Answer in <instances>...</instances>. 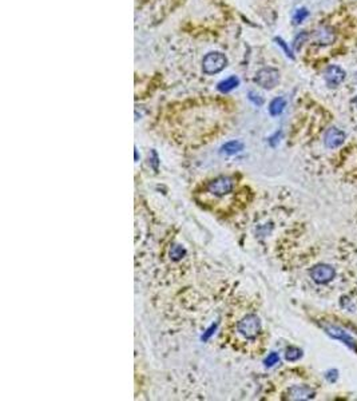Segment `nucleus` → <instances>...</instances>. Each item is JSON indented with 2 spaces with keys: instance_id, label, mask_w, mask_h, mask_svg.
I'll list each match as a JSON object with an SVG mask.
<instances>
[{
  "instance_id": "1",
  "label": "nucleus",
  "mask_w": 357,
  "mask_h": 401,
  "mask_svg": "<svg viewBox=\"0 0 357 401\" xmlns=\"http://www.w3.org/2000/svg\"><path fill=\"white\" fill-rule=\"evenodd\" d=\"M226 332H230V338L233 341L245 344V342H256L258 336L262 332L260 317L254 313H245L237 321L231 323Z\"/></svg>"
},
{
  "instance_id": "2",
  "label": "nucleus",
  "mask_w": 357,
  "mask_h": 401,
  "mask_svg": "<svg viewBox=\"0 0 357 401\" xmlns=\"http://www.w3.org/2000/svg\"><path fill=\"white\" fill-rule=\"evenodd\" d=\"M234 190V181L230 177H217L213 181L207 182L205 187V193L213 198H225Z\"/></svg>"
},
{
  "instance_id": "3",
  "label": "nucleus",
  "mask_w": 357,
  "mask_h": 401,
  "mask_svg": "<svg viewBox=\"0 0 357 401\" xmlns=\"http://www.w3.org/2000/svg\"><path fill=\"white\" fill-rule=\"evenodd\" d=\"M227 59L224 54L221 52H210L203 58L202 70L207 75H213L217 72L222 71L226 67Z\"/></svg>"
},
{
  "instance_id": "4",
  "label": "nucleus",
  "mask_w": 357,
  "mask_h": 401,
  "mask_svg": "<svg viewBox=\"0 0 357 401\" xmlns=\"http://www.w3.org/2000/svg\"><path fill=\"white\" fill-rule=\"evenodd\" d=\"M256 82L258 83L262 89H274V87L278 84V82H280V72H278L276 68L272 67L262 68V70L257 72Z\"/></svg>"
},
{
  "instance_id": "5",
  "label": "nucleus",
  "mask_w": 357,
  "mask_h": 401,
  "mask_svg": "<svg viewBox=\"0 0 357 401\" xmlns=\"http://www.w3.org/2000/svg\"><path fill=\"white\" fill-rule=\"evenodd\" d=\"M336 276L335 269L331 265L326 264H320L316 265L312 270H310V277L313 279L314 282L317 283H328L331 282Z\"/></svg>"
},
{
  "instance_id": "6",
  "label": "nucleus",
  "mask_w": 357,
  "mask_h": 401,
  "mask_svg": "<svg viewBox=\"0 0 357 401\" xmlns=\"http://www.w3.org/2000/svg\"><path fill=\"white\" fill-rule=\"evenodd\" d=\"M314 397V390L307 385H294L289 388L285 393V398L288 400H307Z\"/></svg>"
},
{
  "instance_id": "7",
  "label": "nucleus",
  "mask_w": 357,
  "mask_h": 401,
  "mask_svg": "<svg viewBox=\"0 0 357 401\" xmlns=\"http://www.w3.org/2000/svg\"><path fill=\"white\" fill-rule=\"evenodd\" d=\"M345 79V71L339 66H329L325 70V80L329 87H336L341 84Z\"/></svg>"
},
{
  "instance_id": "8",
  "label": "nucleus",
  "mask_w": 357,
  "mask_h": 401,
  "mask_svg": "<svg viewBox=\"0 0 357 401\" xmlns=\"http://www.w3.org/2000/svg\"><path fill=\"white\" fill-rule=\"evenodd\" d=\"M324 142L325 146L328 147V149H336V147L341 146V145L345 142V134H344L341 130L332 127V129H329L328 131L325 133Z\"/></svg>"
},
{
  "instance_id": "9",
  "label": "nucleus",
  "mask_w": 357,
  "mask_h": 401,
  "mask_svg": "<svg viewBox=\"0 0 357 401\" xmlns=\"http://www.w3.org/2000/svg\"><path fill=\"white\" fill-rule=\"evenodd\" d=\"M325 330H326V333H328L329 336H332L336 340H341L344 344H346L349 348H352V349H357L353 338L346 333V332H344L343 329H340L339 326L325 325Z\"/></svg>"
},
{
  "instance_id": "10",
  "label": "nucleus",
  "mask_w": 357,
  "mask_h": 401,
  "mask_svg": "<svg viewBox=\"0 0 357 401\" xmlns=\"http://www.w3.org/2000/svg\"><path fill=\"white\" fill-rule=\"evenodd\" d=\"M285 99L284 98H276V99H273L271 102V106H269V112H271V115H273V117H277V115L281 114L282 111H284V108H285Z\"/></svg>"
},
{
  "instance_id": "11",
  "label": "nucleus",
  "mask_w": 357,
  "mask_h": 401,
  "mask_svg": "<svg viewBox=\"0 0 357 401\" xmlns=\"http://www.w3.org/2000/svg\"><path fill=\"white\" fill-rule=\"evenodd\" d=\"M238 83H240L238 78H235V76H230V78L225 79V80L218 83V90H220L221 93H229V91L234 90L235 87L238 86Z\"/></svg>"
},
{
  "instance_id": "12",
  "label": "nucleus",
  "mask_w": 357,
  "mask_h": 401,
  "mask_svg": "<svg viewBox=\"0 0 357 401\" xmlns=\"http://www.w3.org/2000/svg\"><path fill=\"white\" fill-rule=\"evenodd\" d=\"M301 356H303V351L296 347L288 348V351L285 353V357L288 361H297L299 358H301Z\"/></svg>"
},
{
  "instance_id": "13",
  "label": "nucleus",
  "mask_w": 357,
  "mask_h": 401,
  "mask_svg": "<svg viewBox=\"0 0 357 401\" xmlns=\"http://www.w3.org/2000/svg\"><path fill=\"white\" fill-rule=\"evenodd\" d=\"M222 149H224L225 153H227V154H235V153L242 150V144L241 142H237V140H233V142H229V144L225 145Z\"/></svg>"
},
{
  "instance_id": "14",
  "label": "nucleus",
  "mask_w": 357,
  "mask_h": 401,
  "mask_svg": "<svg viewBox=\"0 0 357 401\" xmlns=\"http://www.w3.org/2000/svg\"><path fill=\"white\" fill-rule=\"evenodd\" d=\"M318 36H320V43L321 44H329L333 40L335 35L333 33L328 31V28H322L320 33H318Z\"/></svg>"
},
{
  "instance_id": "15",
  "label": "nucleus",
  "mask_w": 357,
  "mask_h": 401,
  "mask_svg": "<svg viewBox=\"0 0 357 401\" xmlns=\"http://www.w3.org/2000/svg\"><path fill=\"white\" fill-rule=\"evenodd\" d=\"M308 15H309V12H308L305 8L297 10L296 14H294V16H293V20H294V23H296V24H300V23L305 20V18H307Z\"/></svg>"
},
{
  "instance_id": "16",
  "label": "nucleus",
  "mask_w": 357,
  "mask_h": 401,
  "mask_svg": "<svg viewBox=\"0 0 357 401\" xmlns=\"http://www.w3.org/2000/svg\"><path fill=\"white\" fill-rule=\"evenodd\" d=\"M185 254V249L182 246H173V249H171V251H170V255L173 257V260H181L182 258V255Z\"/></svg>"
},
{
  "instance_id": "17",
  "label": "nucleus",
  "mask_w": 357,
  "mask_h": 401,
  "mask_svg": "<svg viewBox=\"0 0 357 401\" xmlns=\"http://www.w3.org/2000/svg\"><path fill=\"white\" fill-rule=\"evenodd\" d=\"M276 42H277V44H278V46L281 47L282 50H284V52H285V54H286V56L292 58V59H293V54H292V51H290V48H289V47L286 46V43H285V42H284V40H282L281 38H276Z\"/></svg>"
},
{
  "instance_id": "18",
  "label": "nucleus",
  "mask_w": 357,
  "mask_h": 401,
  "mask_svg": "<svg viewBox=\"0 0 357 401\" xmlns=\"http://www.w3.org/2000/svg\"><path fill=\"white\" fill-rule=\"evenodd\" d=\"M278 360H280V357H278L277 353H271V355L267 356L266 360H265V365H266V366H273L274 364H277Z\"/></svg>"
},
{
  "instance_id": "19",
  "label": "nucleus",
  "mask_w": 357,
  "mask_h": 401,
  "mask_svg": "<svg viewBox=\"0 0 357 401\" xmlns=\"http://www.w3.org/2000/svg\"><path fill=\"white\" fill-rule=\"evenodd\" d=\"M249 95H250L249 98L253 100V102H254V103L258 104V106H261V104H262V99H261V98L258 97V95H256V94H253V93H250Z\"/></svg>"
},
{
  "instance_id": "20",
  "label": "nucleus",
  "mask_w": 357,
  "mask_h": 401,
  "mask_svg": "<svg viewBox=\"0 0 357 401\" xmlns=\"http://www.w3.org/2000/svg\"><path fill=\"white\" fill-rule=\"evenodd\" d=\"M326 379H328L331 383H333V381L337 379V370H331V372H328V375H326Z\"/></svg>"
},
{
  "instance_id": "21",
  "label": "nucleus",
  "mask_w": 357,
  "mask_h": 401,
  "mask_svg": "<svg viewBox=\"0 0 357 401\" xmlns=\"http://www.w3.org/2000/svg\"><path fill=\"white\" fill-rule=\"evenodd\" d=\"M353 102H354V103H356V104H357V97H356V99H354V100H353Z\"/></svg>"
}]
</instances>
